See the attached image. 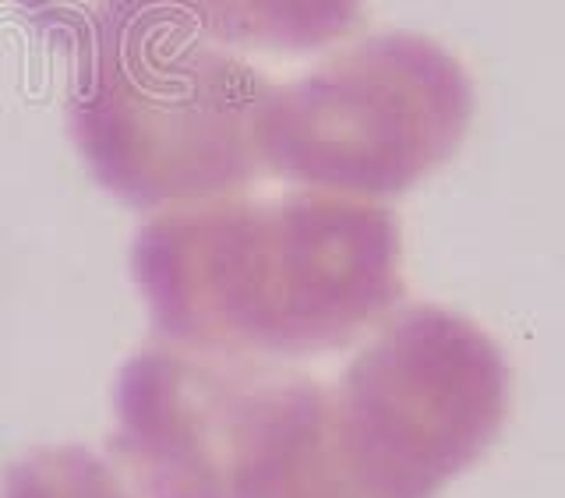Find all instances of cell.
<instances>
[{
  "mask_svg": "<svg viewBox=\"0 0 565 498\" xmlns=\"http://www.w3.org/2000/svg\"><path fill=\"white\" fill-rule=\"evenodd\" d=\"M0 498H173L117 446L35 449L4 474Z\"/></svg>",
  "mask_w": 565,
  "mask_h": 498,
  "instance_id": "cell-5",
  "label": "cell"
},
{
  "mask_svg": "<svg viewBox=\"0 0 565 498\" xmlns=\"http://www.w3.org/2000/svg\"><path fill=\"white\" fill-rule=\"evenodd\" d=\"M318 385L141 358L117 389L110 442L173 498H265Z\"/></svg>",
  "mask_w": 565,
  "mask_h": 498,
  "instance_id": "cell-3",
  "label": "cell"
},
{
  "mask_svg": "<svg viewBox=\"0 0 565 498\" xmlns=\"http://www.w3.org/2000/svg\"><path fill=\"white\" fill-rule=\"evenodd\" d=\"M138 273L173 332L279 353L347 347L403 294L393 216L343 202L159 230Z\"/></svg>",
  "mask_w": 565,
  "mask_h": 498,
  "instance_id": "cell-1",
  "label": "cell"
},
{
  "mask_svg": "<svg viewBox=\"0 0 565 498\" xmlns=\"http://www.w3.org/2000/svg\"><path fill=\"white\" fill-rule=\"evenodd\" d=\"M512 375L470 318L411 308L329 396V435L379 498H435L499 438Z\"/></svg>",
  "mask_w": 565,
  "mask_h": 498,
  "instance_id": "cell-2",
  "label": "cell"
},
{
  "mask_svg": "<svg viewBox=\"0 0 565 498\" xmlns=\"http://www.w3.org/2000/svg\"><path fill=\"white\" fill-rule=\"evenodd\" d=\"M470 114V78L449 53L382 40L322 88L308 167L353 188L403 191L456 152Z\"/></svg>",
  "mask_w": 565,
  "mask_h": 498,
  "instance_id": "cell-4",
  "label": "cell"
}]
</instances>
